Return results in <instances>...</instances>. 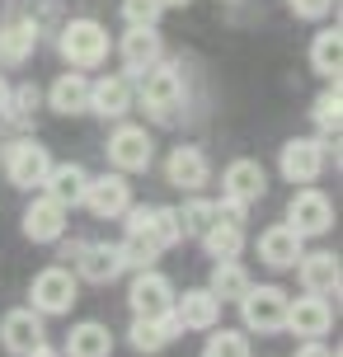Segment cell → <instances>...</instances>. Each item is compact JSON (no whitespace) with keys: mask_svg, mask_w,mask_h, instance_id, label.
I'll return each instance as SVG.
<instances>
[{"mask_svg":"<svg viewBox=\"0 0 343 357\" xmlns=\"http://www.w3.org/2000/svg\"><path fill=\"white\" fill-rule=\"evenodd\" d=\"M43 339H47V334H43V315H38L33 305H29V310H10V315L0 320V343H5V353L24 357Z\"/></svg>","mask_w":343,"mask_h":357,"instance_id":"ac0fdd59","label":"cell"},{"mask_svg":"<svg viewBox=\"0 0 343 357\" xmlns=\"http://www.w3.org/2000/svg\"><path fill=\"white\" fill-rule=\"evenodd\" d=\"M329 324H334V305H329V296H296V301H287V320H282V329H291V334H301V339H320V334H329Z\"/></svg>","mask_w":343,"mask_h":357,"instance_id":"4fadbf2b","label":"cell"},{"mask_svg":"<svg viewBox=\"0 0 343 357\" xmlns=\"http://www.w3.org/2000/svg\"><path fill=\"white\" fill-rule=\"evenodd\" d=\"M296 273H301V287H306L310 296H334L343 282V273H339V259L329 250H315V254H301L296 259Z\"/></svg>","mask_w":343,"mask_h":357,"instance_id":"d6986e66","label":"cell"},{"mask_svg":"<svg viewBox=\"0 0 343 357\" xmlns=\"http://www.w3.org/2000/svg\"><path fill=\"white\" fill-rule=\"evenodd\" d=\"M287 226L301 235V240H306V235H325L329 226H334V202H329L320 188H310V183L296 188L291 202H287Z\"/></svg>","mask_w":343,"mask_h":357,"instance_id":"ba28073f","label":"cell"},{"mask_svg":"<svg viewBox=\"0 0 343 357\" xmlns=\"http://www.w3.org/2000/svg\"><path fill=\"white\" fill-rule=\"evenodd\" d=\"M66 221H71V212H66L61 202H52L47 193L33 197V202L24 207V235H29L33 245H52V240H61V235H66Z\"/></svg>","mask_w":343,"mask_h":357,"instance_id":"5bb4252c","label":"cell"},{"mask_svg":"<svg viewBox=\"0 0 343 357\" xmlns=\"http://www.w3.org/2000/svg\"><path fill=\"white\" fill-rule=\"evenodd\" d=\"M250 287H254V278L235 264V259H217V268H212V287H207L217 301H240Z\"/></svg>","mask_w":343,"mask_h":357,"instance_id":"f1b7e54d","label":"cell"},{"mask_svg":"<svg viewBox=\"0 0 343 357\" xmlns=\"http://www.w3.org/2000/svg\"><path fill=\"white\" fill-rule=\"evenodd\" d=\"M310 118H315V127H320V142H334L339 137V123H343V94H339V80L329 89H320L315 94V104H310Z\"/></svg>","mask_w":343,"mask_h":357,"instance_id":"4dcf8cb0","label":"cell"},{"mask_svg":"<svg viewBox=\"0 0 343 357\" xmlns=\"http://www.w3.org/2000/svg\"><path fill=\"white\" fill-rule=\"evenodd\" d=\"M165 5L160 0H123V19L127 24H160Z\"/></svg>","mask_w":343,"mask_h":357,"instance_id":"d590c367","label":"cell"},{"mask_svg":"<svg viewBox=\"0 0 343 357\" xmlns=\"http://www.w3.org/2000/svg\"><path fill=\"white\" fill-rule=\"evenodd\" d=\"M198 240L212 259H240V250H245V226L240 221H226V216H212V226Z\"/></svg>","mask_w":343,"mask_h":357,"instance_id":"83f0119b","label":"cell"},{"mask_svg":"<svg viewBox=\"0 0 343 357\" xmlns=\"http://www.w3.org/2000/svg\"><path fill=\"white\" fill-rule=\"evenodd\" d=\"M38 104H43L38 85H19V89H10V94H5V108H0V113H5L10 123H29V118L38 113Z\"/></svg>","mask_w":343,"mask_h":357,"instance_id":"d6a6232c","label":"cell"},{"mask_svg":"<svg viewBox=\"0 0 343 357\" xmlns=\"http://www.w3.org/2000/svg\"><path fill=\"white\" fill-rule=\"evenodd\" d=\"M310 66L325 75V80H339V66H343V33L339 29H320L315 43H310Z\"/></svg>","mask_w":343,"mask_h":357,"instance_id":"f546056e","label":"cell"},{"mask_svg":"<svg viewBox=\"0 0 343 357\" xmlns=\"http://www.w3.org/2000/svg\"><path fill=\"white\" fill-rule=\"evenodd\" d=\"M296 357H339L334 348H325L320 339H301V348H296Z\"/></svg>","mask_w":343,"mask_h":357,"instance_id":"74e56055","label":"cell"},{"mask_svg":"<svg viewBox=\"0 0 343 357\" xmlns=\"http://www.w3.org/2000/svg\"><path fill=\"white\" fill-rule=\"evenodd\" d=\"M109 165L118 169V174H142V169H151V155H155V142H151V132L137 123H123L118 132L109 137Z\"/></svg>","mask_w":343,"mask_h":357,"instance_id":"5b68a950","label":"cell"},{"mask_svg":"<svg viewBox=\"0 0 343 357\" xmlns=\"http://www.w3.org/2000/svg\"><path fill=\"white\" fill-rule=\"evenodd\" d=\"M165 10H183V5H188V0H160Z\"/></svg>","mask_w":343,"mask_h":357,"instance_id":"ab89813d","label":"cell"},{"mask_svg":"<svg viewBox=\"0 0 343 357\" xmlns=\"http://www.w3.org/2000/svg\"><path fill=\"white\" fill-rule=\"evenodd\" d=\"M202 357H254L250 353V339L240 334V329H207V348H202Z\"/></svg>","mask_w":343,"mask_h":357,"instance_id":"1f68e13d","label":"cell"},{"mask_svg":"<svg viewBox=\"0 0 343 357\" xmlns=\"http://www.w3.org/2000/svg\"><path fill=\"white\" fill-rule=\"evenodd\" d=\"M75 273L94 287H109L123 273V254H118V245H80L75 250Z\"/></svg>","mask_w":343,"mask_h":357,"instance_id":"44dd1931","label":"cell"},{"mask_svg":"<svg viewBox=\"0 0 343 357\" xmlns=\"http://www.w3.org/2000/svg\"><path fill=\"white\" fill-rule=\"evenodd\" d=\"M85 169H80V165H52V169H47V178H43V188H47V197H52V202H61V207H66V212H71L75 202H80V197H85Z\"/></svg>","mask_w":343,"mask_h":357,"instance_id":"4316f807","label":"cell"},{"mask_svg":"<svg viewBox=\"0 0 343 357\" xmlns=\"http://www.w3.org/2000/svg\"><path fill=\"white\" fill-rule=\"evenodd\" d=\"M85 207H90L94 216H104V221H113V216H123L127 207H132V183H127L123 174H99V178H85V197H80Z\"/></svg>","mask_w":343,"mask_h":357,"instance_id":"8fae6325","label":"cell"},{"mask_svg":"<svg viewBox=\"0 0 343 357\" xmlns=\"http://www.w3.org/2000/svg\"><path fill=\"white\" fill-rule=\"evenodd\" d=\"M61 353H66V357H113L109 324H99V320L75 324L71 334H66V348H61Z\"/></svg>","mask_w":343,"mask_h":357,"instance_id":"484cf974","label":"cell"},{"mask_svg":"<svg viewBox=\"0 0 343 357\" xmlns=\"http://www.w3.org/2000/svg\"><path fill=\"white\" fill-rule=\"evenodd\" d=\"M137 80H142V108L151 113V118L169 123V118L179 113V104H183V75H179V66L160 56V61H155L151 71H142Z\"/></svg>","mask_w":343,"mask_h":357,"instance_id":"7a4b0ae2","label":"cell"},{"mask_svg":"<svg viewBox=\"0 0 343 357\" xmlns=\"http://www.w3.org/2000/svg\"><path fill=\"white\" fill-rule=\"evenodd\" d=\"M268 193V174L259 160H231L226 174H221V197H231L240 207H254L259 197Z\"/></svg>","mask_w":343,"mask_h":357,"instance_id":"7c38bea8","label":"cell"},{"mask_svg":"<svg viewBox=\"0 0 343 357\" xmlns=\"http://www.w3.org/2000/svg\"><path fill=\"white\" fill-rule=\"evenodd\" d=\"M282 178L287 183H315V178L325 174V142H315V137H291L282 146Z\"/></svg>","mask_w":343,"mask_h":357,"instance_id":"9c48e42d","label":"cell"},{"mask_svg":"<svg viewBox=\"0 0 343 357\" xmlns=\"http://www.w3.org/2000/svg\"><path fill=\"white\" fill-rule=\"evenodd\" d=\"M56 47L75 71H94V66L109 61V29L94 24V19H71L61 29V38H56Z\"/></svg>","mask_w":343,"mask_h":357,"instance_id":"6da1fadb","label":"cell"},{"mask_svg":"<svg viewBox=\"0 0 343 357\" xmlns=\"http://www.w3.org/2000/svg\"><path fill=\"white\" fill-rule=\"evenodd\" d=\"M127 305H132V315H165L174 305V282L165 273H155V268H137Z\"/></svg>","mask_w":343,"mask_h":357,"instance_id":"30bf717a","label":"cell"},{"mask_svg":"<svg viewBox=\"0 0 343 357\" xmlns=\"http://www.w3.org/2000/svg\"><path fill=\"white\" fill-rule=\"evenodd\" d=\"M90 113H99V118H127L132 113V75L90 80Z\"/></svg>","mask_w":343,"mask_h":357,"instance_id":"ffe728a7","label":"cell"},{"mask_svg":"<svg viewBox=\"0 0 343 357\" xmlns=\"http://www.w3.org/2000/svg\"><path fill=\"white\" fill-rule=\"evenodd\" d=\"M127 334H132V348H137V353H160L165 343H174L183 329H179V320H174V310H165V315H137Z\"/></svg>","mask_w":343,"mask_h":357,"instance_id":"7402d4cb","label":"cell"},{"mask_svg":"<svg viewBox=\"0 0 343 357\" xmlns=\"http://www.w3.org/2000/svg\"><path fill=\"white\" fill-rule=\"evenodd\" d=\"M165 178L183 188V193H198L202 183L212 178V165H207V151L202 146H174L169 160H165Z\"/></svg>","mask_w":343,"mask_h":357,"instance_id":"e0dca14e","label":"cell"},{"mask_svg":"<svg viewBox=\"0 0 343 357\" xmlns=\"http://www.w3.org/2000/svg\"><path fill=\"white\" fill-rule=\"evenodd\" d=\"M5 94H10V85H5V75H0V108H5Z\"/></svg>","mask_w":343,"mask_h":357,"instance_id":"60d3db41","label":"cell"},{"mask_svg":"<svg viewBox=\"0 0 343 357\" xmlns=\"http://www.w3.org/2000/svg\"><path fill=\"white\" fill-rule=\"evenodd\" d=\"M29 296H33L38 315H66L80 301V287H75L71 268H43L33 278V287H29Z\"/></svg>","mask_w":343,"mask_h":357,"instance_id":"8992f818","label":"cell"},{"mask_svg":"<svg viewBox=\"0 0 343 357\" xmlns=\"http://www.w3.org/2000/svg\"><path fill=\"white\" fill-rule=\"evenodd\" d=\"M151 231H155V240H160V250L179 245V240H183L179 207H151Z\"/></svg>","mask_w":343,"mask_h":357,"instance_id":"e575fe53","label":"cell"},{"mask_svg":"<svg viewBox=\"0 0 343 357\" xmlns=\"http://www.w3.org/2000/svg\"><path fill=\"white\" fill-rule=\"evenodd\" d=\"M47 104L56 108V113H90V80L80 71H66V75H56L52 89H47Z\"/></svg>","mask_w":343,"mask_h":357,"instance_id":"d4e9b609","label":"cell"},{"mask_svg":"<svg viewBox=\"0 0 343 357\" xmlns=\"http://www.w3.org/2000/svg\"><path fill=\"white\" fill-rule=\"evenodd\" d=\"M123 216H127V235H123V245H118L123 268H151L165 254L155 231H151V207H127Z\"/></svg>","mask_w":343,"mask_h":357,"instance_id":"52a82bcc","label":"cell"},{"mask_svg":"<svg viewBox=\"0 0 343 357\" xmlns=\"http://www.w3.org/2000/svg\"><path fill=\"white\" fill-rule=\"evenodd\" d=\"M24 357H61V353H56V348H47V339H43V343H38V348H29V353H24Z\"/></svg>","mask_w":343,"mask_h":357,"instance_id":"f35d334b","label":"cell"},{"mask_svg":"<svg viewBox=\"0 0 343 357\" xmlns=\"http://www.w3.org/2000/svg\"><path fill=\"white\" fill-rule=\"evenodd\" d=\"M301 254H306L301 250V235L291 231L287 221H282V226H268V231L259 235V259L268 268H296Z\"/></svg>","mask_w":343,"mask_h":357,"instance_id":"603a6c76","label":"cell"},{"mask_svg":"<svg viewBox=\"0 0 343 357\" xmlns=\"http://www.w3.org/2000/svg\"><path fill=\"white\" fill-rule=\"evenodd\" d=\"M169 310H174L179 329H193V334H207V329H217V324H221V301L207 291V287H193V291L174 296Z\"/></svg>","mask_w":343,"mask_h":357,"instance_id":"2e32d148","label":"cell"},{"mask_svg":"<svg viewBox=\"0 0 343 357\" xmlns=\"http://www.w3.org/2000/svg\"><path fill=\"white\" fill-rule=\"evenodd\" d=\"M118 52H123L127 75H142V71H151V66L165 56V43H160V33H155V24H127Z\"/></svg>","mask_w":343,"mask_h":357,"instance_id":"9a60e30c","label":"cell"},{"mask_svg":"<svg viewBox=\"0 0 343 357\" xmlns=\"http://www.w3.org/2000/svg\"><path fill=\"white\" fill-rule=\"evenodd\" d=\"M212 216H217V202H207V197H188V202L179 207L183 235H202L207 226H212Z\"/></svg>","mask_w":343,"mask_h":357,"instance_id":"836d02e7","label":"cell"},{"mask_svg":"<svg viewBox=\"0 0 343 357\" xmlns=\"http://www.w3.org/2000/svg\"><path fill=\"white\" fill-rule=\"evenodd\" d=\"M38 47V24L33 19H10L0 24V66H24Z\"/></svg>","mask_w":343,"mask_h":357,"instance_id":"cb8c5ba5","label":"cell"},{"mask_svg":"<svg viewBox=\"0 0 343 357\" xmlns=\"http://www.w3.org/2000/svg\"><path fill=\"white\" fill-rule=\"evenodd\" d=\"M287 5H291L296 19H325L334 10V0H287Z\"/></svg>","mask_w":343,"mask_h":357,"instance_id":"8d00e7d4","label":"cell"},{"mask_svg":"<svg viewBox=\"0 0 343 357\" xmlns=\"http://www.w3.org/2000/svg\"><path fill=\"white\" fill-rule=\"evenodd\" d=\"M52 169V155L47 146H38L33 137H19V142L5 146V178L15 188H43V178Z\"/></svg>","mask_w":343,"mask_h":357,"instance_id":"277c9868","label":"cell"},{"mask_svg":"<svg viewBox=\"0 0 343 357\" xmlns=\"http://www.w3.org/2000/svg\"><path fill=\"white\" fill-rule=\"evenodd\" d=\"M287 291L282 287H250L245 296H240V315H245V329L250 334H277L282 320H287Z\"/></svg>","mask_w":343,"mask_h":357,"instance_id":"3957f363","label":"cell"}]
</instances>
